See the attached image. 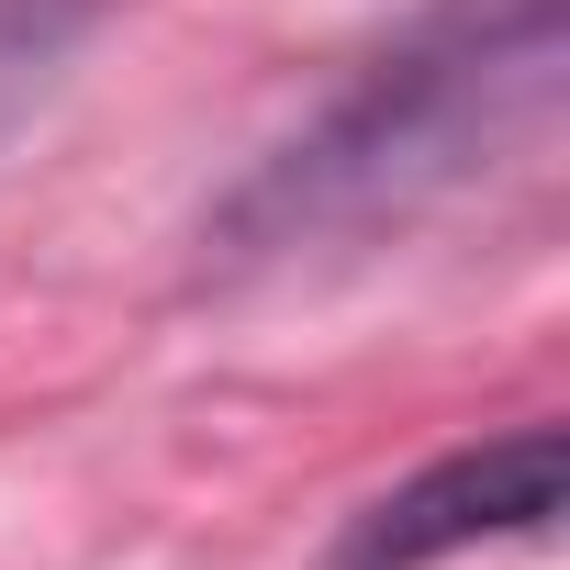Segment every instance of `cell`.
Returning a JSON list of instances; mask_svg holds the SVG:
<instances>
[{"label": "cell", "instance_id": "obj_2", "mask_svg": "<svg viewBox=\"0 0 570 570\" xmlns=\"http://www.w3.org/2000/svg\"><path fill=\"white\" fill-rule=\"evenodd\" d=\"M548 514H559V425H514V436L425 459L370 514H347V537H336L325 570H448L470 548L548 537Z\"/></svg>", "mask_w": 570, "mask_h": 570}, {"label": "cell", "instance_id": "obj_1", "mask_svg": "<svg viewBox=\"0 0 570 570\" xmlns=\"http://www.w3.org/2000/svg\"><path fill=\"white\" fill-rule=\"evenodd\" d=\"M548 79H559V0H448L224 202L213 246L303 257L325 235L403 224L470 168H492V146L548 112Z\"/></svg>", "mask_w": 570, "mask_h": 570}]
</instances>
